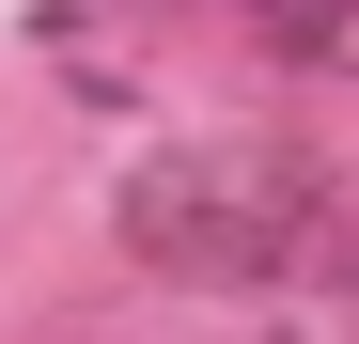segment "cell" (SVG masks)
I'll list each match as a JSON object with an SVG mask.
<instances>
[{
    "label": "cell",
    "mask_w": 359,
    "mask_h": 344,
    "mask_svg": "<svg viewBox=\"0 0 359 344\" xmlns=\"http://www.w3.org/2000/svg\"><path fill=\"white\" fill-rule=\"evenodd\" d=\"M126 251L156 282H203V298H344L359 282V219L313 157L281 141H172L126 172Z\"/></svg>",
    "instance_id": "6da1fadb"
},
{
    "label": "cell",
    "mask_w": 359,
    "mask_h": 344,
    "mask_svg": "<svg viewBox=\"0 0 359 344\" xmlns=\"http://www.w3.org/2000/svg\"><path fill=\"white\" fill-rule=\"evenodd\" d=\"M250 32L281 47V63H328V79H359V0H250Z\"/></svg>",
    "instance_id": "7a4b0ae2"
}]
</instances>
